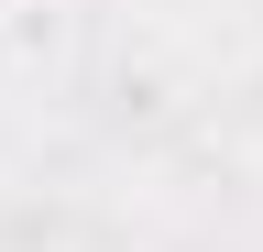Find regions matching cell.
<instances>
[{
  "label": "cell",
  "instance_id": "1",
  "mask_svg": "<svg viewBox=\"0 0 263 252\" xmlns=\"http://www.w3.org/2000/svg\"><path fill=\"white\" fill-rule=\"evenodd\" d=\"M252 176H263V132H252Z\"/></svg>",
  "mask_w": 263,
  "mask_h": 252
}]
</instances>
